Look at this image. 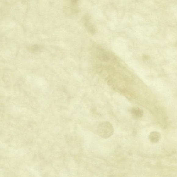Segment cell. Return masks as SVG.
<instances>
[{
	"label": "cell",
	"mask_w": 177,
	"mask_h": 177,
	"mask_svg": "<svg viewBox=\"0 0 177 177\" xmlns=\"http://www.w3.org/2000/svg\"><path fill=\"white\" fill-rule=\"evenodd\" d=\"M160 134L157 131H153L149 135V138L151 142L153 143H157L160 139Z\"/></svg>",
	"instance_id": "cell-4"
},
{
	"label": "cell",
	"mask_w": 177,
	"mask_h": 177,
	"mask_svg": "<svg viewBox=\"0 0 177 177\" xmlns=\"http://www.w3.org/2000/svg\"><path fill=\"white\" fill-rule=\"evenodd\" d=\"M131 113L133 118L136 119L142 118L144 115V113L143 110L138 107L132 108V109Z\"/></svg>",
	"instance_id": "cell-2"
},
{
	"label": "cell",
	"mask_w": 177,
	"mask_h": 177,
	"mask_svg": "<svg viewBox=\"0 0 177 177\" xmlns=\"http://www.w3.org/2000/svg\"><path fill=\"white\" fill-rule=\"evenodd\" d=\"M42 49V47L40 45H33L31 46L30 47V50L33 52H39Z\"/></svg>",
	"instance_id": "cell-5"
},
{
	"label": "cell",
	"mask_w": 177,
	"mask_h": 177,
	"mask_svg": "<svg viewBox=\"0 0 177 177\" xmlns=\"http://www.w3.org/2000/svg\"><path fill=\"white\" fill-rule=\"evenodd\" d=\"M143 58L144 60L146 61L149 59L150 57L149 56L147 55H144L143 56Z\"/></svg>",
	"instance_id": "cell-6"
},
{
	"label": "cell",
	"mask_w": 177,
	"mask_h": 177,
	"mask_svg": "<svg viewBox=\"0 0 177 177\" xmlns=\"http://www.w3.org/2000/svg\"><path fill=\"white\" fill-rule=\"evenodd\" d=\"M114 128L112 124L109 122H105L99 125L98 128V134L103 139H107L114 133Z\"/></svg>",
	"instance_id": "cell-1"
},
{
	"label": "cell",
	"mask_w": 177,
	"mask_h": 177,
	"mask_svg": "<svg viewBox=\"0 0 177 177\" xmlns=\"http://www.w3.org/2000/svg\"><path fill=\"white\" fill-rule=\"evenodd\" d=\"M97 56L99 60L101 61L106 62L109 60L108 54L103 49H98Z\"/></svg>",
	"instance_id": "cell-3"
},
{
	"label": "cell",
	"mask_w": 177,
	"mask_h": 177,
	"mask_svg": "<svg viewBox=\"0 0 177 177\" xmlns=\"http://www.w3.org/2000/svg\"><path fill=\"white\" fill-rule=\"evenodd\" d=\"M175 46L177 48V40L176 41V42L175 44Z\"/></svg>",
	"instance_id": "cell-7"
}]
</instances>
